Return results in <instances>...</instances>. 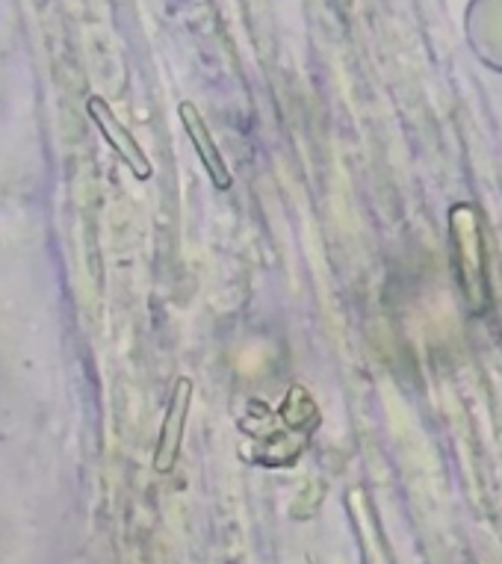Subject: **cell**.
I'll return each instance as SVG.
<instances>
[{
    "label": "cell",
    "mask_w": 502,
    "mask_h": 564,
    "mask_svg": "<svg viewBox=\"0 0 502 564\" xmlns=\"http://www.w3.org/2000/svg\"><path fill=\"white\" fill-rule=\"evenodd\" d=\"M86 112H89V119H92V124L103 137V142H107V145L119 154L121 163L128 166V172H131L137 181H142V184L151 181V177H154V166H151L149 154H145V149L140 145V139L133 137L131 128L121 124V119L112 112L110 104L103 101L101 95H89Z\"/></svg>",
    "instance_id": "cell-1"
},
{
    "label": "cell",
    "mask_w": 502,
    "mask_h": 564,
    "mask_svg": "<svg viewBox=\"0 0 502 564\" xmlns=\"http://www.w3.org/2000/svg\"><path fill=\"white\" fill-rule=\"evenodd\" d=\"M193 397H196V384H193V379L181 376L175 381V388H172L166 414H163V423H160L157 446H154V470L157 473L175 470L181 444H184L186 435V420H189V411H193Z\"/></svg>",
    "instance_id": "cell-2"
},
{
    "label": "cell",
    "mask_w": 502,
    "mask_h": 564,
    "mask_svg": "<svg viewBox=\"0 0 502 564\" xmlns=\"http://www.w3.org/2000/svg\"><path fill=\"white\" fill-rule=\"evenodd\" d=\"M177 119H181V124H184L186 137H189V142H193L198 163L205 166L210 184H214L216 189L228 193V189L233 186V175H231V169H228V163H225L222 149L216 145L214 133H210V128H207L201 110H198L193 101H181L177 104Z\"/></svg>",
    "instance_id": "cell-3"
}]
</instances>
